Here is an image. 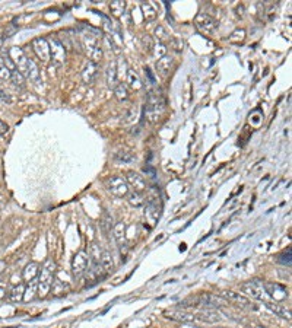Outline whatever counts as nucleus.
Segmentation results:
<instances>
[{"label": "nucleus", "mask_w": 292, "mask_h": 328, "mask_svg": "<svg viewBox=\"0 0 292 328\" xmlns=\"http://www.w3.org/2000/svg\"><path fill=\"white\" fill-rule=\"evenodd\" d=\"M54 274H56V263L53 260H47L46 264L41 268L40 277H38V283H37V290H38V296L41 299L47 297V295L52 292V286L54 281Z\"/></svg>", "instance_id": "f257e3e1"}, {"label": "nucleus", "mask_w": 292, "mask_h": 328, "mask_svg": "<svg viewBox=\"0 0 292 328\" xmlns=\"http://www.w3.org/2000/svg\"><path fill=\"white\" fill-rule=\"evenodd\" d=\"M162 112H164V102H162V99L156 94L151 92L149 96H148V102L145 105V118L149 123L155 124V123H158L161 120Z\"/></svg>", "instance_id": "f03ea898"}, {"label": "nucleus", "mask_w": 292, "mask_h": 328, "mask_svg": "<svg viewBox=\"0 0 292 328\" xmlns=\"http://www.w3.org/2000/svg\"><path fill=\"white\" fill-rule=\"evenodd\" d=\"M82 44H84L85 53H86L88 57H89V62H92V63L97 64V63L103 59V48L100 47L97 37L92 35V34H84V37H82Z\"/></svg>", "instance_id": "7ed1b4c3"}, {"label": "nucleus", "mask_w": 292, "mask_h": 328, "mask_svg": "<svg viewBox=\"0 0 292 328\" xmlns=\"http://www.w3.org/2000/svg\"><path fill=\"white\" fill-rule=\"evenodd\" d=\"M9 59L14 63L15 69L24 76L27 78V72H28V57L25 56L24 50L19 47H12L9 50Z\"/></svg>", "instance_id": "20e7f679"}, {"label": "nucleus", "mask_w": 292, "mask_h": 328, "mask_svg": "<svg viewBox=\"0 0 292 328\" xmlns=\"http://www.w3.org/2000/svg\"><path fill=\"white\" fill-rule=\"evenodd\" d=\"M241 292L245 293L251 299L264 300V293L266 292H264V287H263V281H260V280L245 281L244 284H241Z\"/></svg>", "instance_id": "39448f33"}, {"label": "nucleus", "mask_w": 292, "mask_h": 328, "mask_svg": "<svg viewBox=\"0 0 292 328\" xmlns=\"http://www.w3.org/2000/svg\"><path fill=\"white\" fill-rule=\"evenodd\" d=\"M107 187H108L110 193L114 194L116 197H126L129 194V186H127L126 180L121 177H117V175L111 177L107 181Z\"/></svg>", "instance_id": "423d86ee"}, {"label": "nucleus", "mask_w": 292, "mask_h": 328, "mask_svg": "<svg viewBox=\"0 0 292 328\" xmlns=\"http://www.w3.org/2000/svg\"><path fill=\"white\" fill-rule=\"evenodd\" d=\"M89 266V254L86 251H79L72 261V273L75 277H81Z\"/></svg>", "instance_id": "0eeeda50"}, {"label": "nucleus", "mask_w": 292, "mask_h": 328, "mask_svg": "<svg viewBox=\"0 0 292 328\" xmlns=\"http://www.w3.org/2000/svg\"><path fill=\"white\" fill-rule=\"evenodd\" d=\"M194 24H196V28L199 31H202L203 34H213L215 30L218 28V24L213 18H210L207 14H199L194 19Z\"/></svg>", "instance_id": "6e6552de"}, {"label": "nucleus", "mask_w": 292, "mask_h": 328, "mask_svg": "<svg viewBox=\"0 0 292 328\" xmlns=\"http://www.w3.org/2000/svg\"><path fill=\"white\" fill-rule=\"evenodd\" d=\"M263 287H264V292L275 300V302H282L288 297V290L286 287H283L282 284L279 283H269V281H264L263 283Z\"/></svg>", "instance_id": "1a4fd4ad"}, {"label": "nucleus", "mask_w": 292, "mask_h": 328, "mask_svg": "<svg viewBox=\"0 0 292 328\" xmlns=\"http://www.w3.org/2000/svg\"><path fill=\"white\" fill-rule=\"evenodd\" d=\"M33 48L41 62L47 63L50 60V46L46 38H35L33 41Z\"/></svg>", "instance_id": "9d476101"}, {"label": "nucleus", "mask_w": 292, "mask_h": 328, "mask_svg": "<svg viewBox=\"0 0 292 328\" xmlns=\"http://www.w3.org/2000/svg\"><path fill=\"white\" fill-rule=\"evenodd\" d=\"M49 46H50V57L53 59V62L57 64H63L66 62V50H65L63 44L53 38L49 43Z\"/></svg>", "instance_id": "9b49d317"}, {"label": "nucleus", "mask_w": 292, "mask_h": 328, "mask_svg": "<svg viewBox=\"0 0 292 328\" xmlns=\"http://www.w3.org/2000/svg\"><path fill=\"white\" fill-rule=\"evenodd\" d=\"M126 183H127V186H130L133 188L135 193H140L142 194L146 190V181H145V178L140 174L135 172V171L127 172Z\"/></svg>", "instance_id": "f8f14e48"}, {"label": "nucleus", "mask_w": 292, "mask_h": 328, "mask_svg": "<svg viewBox=\"0 0 292 328\" xmlns=\"http://www.w3.org/2000/svg\"><path fill=\"white\" fill-rule=\"evenodd\" d=\"M218 296L222 297L225 302H234V303H240V305H242V306H245V305L250 303L248 297H245V296L241 295V293L232 292V290H223V292H221Z\"/></svg>", "instance_id": "ddd939ff"}, {"label": "nucleus", "mask_w": 292, "mask_h": 328, "mask_svg": "<svg viewBox=\"0 0 292 328\" xmlns=\"http://www.w3.org/2000/svg\"><path fill=\"white\" fill-rule=\"evenodd\" d=\"M165 316L168 319H172V321H178V322H183V324H193L196 322L199 318L197 315H191V313H187V312H180V311H170L165 313Z\"/></svg>", "instance_id": "4468645a"}, {"label": "nucleus", "mask_w": 292, "mask_h": 328, "mask_svg": "<svg viewBox=\"0 0 292 328\" xmlns=\"http://www.w3.org/2000/svg\"><path fill=\"white\" fill-rule=\"evenodd\" d=\"M40 274V264L31 261L30 264L25 266L24 271H22V279L25 280V283H30L33 280H35Z\"/></svg>", "instance_id": "2eb2a0df"}, {"label": "nucleus", "mask_w": 292, "mask_h": 328, "mask_svg": "<svg viewBox=\"0 0 292 328\" xmlns=\"http://www.w3.org/2000/svg\"><path fill=\"white\" fill-rule=\"evenodd\" d=\"M266 306L272 311V312H275L277 316H280V318H285V319H291V309L289 308H286V306H283V305H279L277 302H266Z\"/></svg>", "instance_id": "dca6fc26"}, {"label": "nucleus", "mask_w": 292, "mask_h": 328, "mask_svg": "<svg viewBox=\"0 0 292 328\" xmlns=\"http://www.w3.org/2000/svg\"><path fill=\"white\" fill-rule=\"evenodd\" d=\"M97 72H98L97 64L92 63V62H88L85 64L84 70H82V79H84V82L85 83H92L94 79H95V76H97Z\"/></svg>", "instance_id": "f3484780"}, {"label": "nucleus", "mask_w": 292, "mask_h": 328, "mask_svg": "<svg viewBox=\"0 0 292 328\" xmlns=\"http://www.w3.org/2000/svg\"><path fill=\"white\" fill-rule=\"evenodd\" d=\"M199 302L203 305V306H207V308H218V306H221L219 303H225V300L222 299V297H216L215 295H210V293H205V295H202L200 296V299H199Z\"/></svg>", "instance_id": "a211bd4d"}, {"label": "nucleus", "mask_w": 292, "mask_h": 328, "mask_svg": "<svg viewBox=\"0 0 292 328\" xmlns=\"http://www.w3.org/2000/svg\"><path fill=\"white\" fill-rule=\"evenodd\" d=\"M172 63H174L172 57H170V56L167 54V56H164V57L158 59V63H156V69H158V72H159L161 75L167 76V75L170 73L171 67H172Z\"/></svg>", "instance_id": "6ab92c4d"}, {"label": "nucleus", "mask_w": 292, "mask_h": 328, "mask_svg": "<svg viewBox=\"0 0 292 328\" xmlns=\"http://www.w3.org/2000/svg\"><path fill=\"white\" fill-rule=\"evenodd\" d=\"M114 238L117 241V244L120 245V248L126 247V225L123 222H119L116 226H114Z\"/></svg>", "instance_id": "aec40b11"}, {"label": "nucleus", "mask_w": 292, "mask_h": 328, "mask_svg": "<svg viewBox=\"0 0 292 328\" xmlns=\"http://www.w3.org/2000/svg\"><path fill=\"white\" fill-rule=\"evenodd\" d=\"M100 264H101V268L104 270L105 274L111 273L113 268H114V261H113V257L108 251H104L101 252V260H100Z\"/></svg>", "instance_id": "412c9836"}, {"label": "nucleus", "mask_w": 292, "mask_h": 328, "mask_svg": "<svg viewBox=\"0 0 292 328\" xmlns=\"http://www.w3.org/2000/svg\"><path fill=\"white\" fill-rule=\"evenodd\" d=\"M27 78L31 80V82H34V83H40V70H38V67H37V64L31 60V59H28V72H27Z\"/></svg>", "instance_id": "4be33fe9"}, {"label": "nucleus", "mask_w": 292, "mask_h": 328, "mask_svg": "<svg viewBox=\"0 0 292 328\" xmlns=\"http://www.w3.org/2000/svg\"><path fill=\"white\" fill-rule=\"evenodd\" d=\"M24 292H25V289H24L22 284L14 286V287L9 290V293H8V299H9L11 302H21V300L24 299Z\"/></svg>", "instance_id": "5701e85b"}, {"label": "nucleus", "mask_w": 292, "mask_h": 328, "mask_svg": "<svg viewBox=\"0 0 292 328\" xmlns=\"http://www.w3.org/2000/svg\"><path fill=\"white\" fill-rule=\"evenodd\" d=\"M126 197H127L129 204H130L132 207H135V209L145 206V199H143V196H142L140 193H135V191H133V193H129Z\"/></svg>", "instance_id": "b1692460"}, {"label": "nucleus", "mask_w": 292, "mask_h": 328, "mask_svg": "<svg viewBox=\"0 0 292 328\" xmlns=\"http://www.w3.org/2000/svg\"><path fill=\"white\" fill-rule=\"evenodd\" d=\"M124 11H126V2L117 0V2H111V3H110V12H111V15L116 16V18L123 16Z\"/></svg>", "instance_id": "393cba45"}, {"label": "nucleus", "mask_w": 292, "mask_h": 328, "mask_svg": "<svg viewBox=\"0 0 292 328\" xmlns=\"http://www.w3.org/2000/svg\"><path fill=\"white\" fill-rule=\"evenodd\" d=\"M107 85L113 89L117 86V66H116V63L110 64L108 69H107Z\"/></svg>", "instance_id": "a878e982"}, {"label": "nucleus", "mask_w": 292, "mask_h": 328, "mask_svg": "<svg viewBox=\"0 0 292 328\" xmlns=\"http://www.w3.org/2000/svg\"><path fill=\"white\" fill-rule=\"evenodd\" d=\"M127 83L133 91H139L142 88V82L133 70H127Z\"/></svg>", "instance_id": "bb28decb"}, {"label": "nucleus", "mask_w": 292, "mask_h": 328, "mask_svg": "<svg viewBox=\"0 0 292 328\" xmlns=\"http://www.w3.org/2000/svg\"><path fill=\"white\" fill-rule=\"evenodd\" d=\"M140 8H142V12H143V18L148 22H151V21H154L156 18V11H155V8L151 3H142Z\"/></svg>", "instance_id": "cd10ccee"}, {"label": "nucleus", "mask_w": 292, "mask_h": 328, "mask_svg": "<svg viewBox=\"0 0 292 328\" xmlns=\"http://www.w3.org/2000/svg\"><path fill=\"white\" fill-rule=\"evenodd\" d=\"M37 283H38L37 279L33 280V281H30V283H27V289H25V292H24V299H25L27 302H30V300L34 299V293H35V290H37Z\"/></svg>", "instance_id": "c85d7f7f"}, {"label": "nucleus", "mask_w": 292, "mask_h": 328, "mask_svg": "<svg viewBox=\"0 0 292 328\" xmlns=\"http://www.w3.org/2000/svg\"><path fill=\"white\" fill-rule=\"evenodd\" d=\"M114 94H116V98L119 101H127L129 99V89L126 85L120 83L114 88Z\"/></svg>", "instance_id": "c756f323"}, {"label": "nucleus", "mask_w": 292, "mask_h": 328, "mask_svg": "<svg viewBox=\"0 0 292 328\" xmlns=\"http://www.w3.org/2000/svg\"><path fill=\"white\" fill-rule=\"evenodd\" d=\"M229 43H232V44H240V43H242L244 40H245V30H242V28H238V30H235L231 35H229Z\"/></svg>", "instance_id": "7c9ffc66"}, {"label": "nucleus", "mask_w": 292, "mask_h": 328, "mask_svg": "<svg viewBox=\"0 0 292 328\" xmlns=\"http://www.w3.org/2000/svg\"><path fill=\"white\" fill-rule=\"evenodd\" d=\"M145 218L151 222V225H155V222H156L158 218H159V213L156 212V207H155L154 204H151V206L148 207V210L145 212Z\"/></svg>", "instance_id": "2f4dec72"}, {"label": "nucleus", "mask_w": 292, "mask_h": 328, "mask_svg": "<svg viewBox=\"0 0 292 328\" xmlns=\"http://www.w3.org/2000/svg\"><path fill=\"white\" fill-rule=\"evenodd\" d=\"M52 289H53V293H54L56 296H60V295H65V293H66V289H68V287H66L59 279H56V280L53 281Z\"/></svg>", "instance_id": "473e14b6"}, {"label": "nucleus", "mask_w": 292, "mask_h": 328, "mask_svg": "<svg viewBox=\"0 0 292 328\" xmlns=\"http://www.w3.org/2000/svg\"><path fill=\"white\" fill-rule=\"evenodd\" d=\"M197 318L202 319V321H206V322H218L221 319L219 315L215 313V312H203V313L197 315Z\"/></svg>", "instance_id": "72a5a7b5"}, {"label": "nucleus", "mask_w": 292, "mask_h": 328, "mask_svg": "<svg viewBox=\"0 0 292 328\" xmlns=\"http://www.w3.org/2000/svg\"><path fill=\"white\" fill-rule=\"evenodd\" d=\"M155 37L158 38V43H162V44H164V41H165L167 38H170L168 34H167V31H165V28H164L162 25H158V27L155 28Z\"/></svg>", "instance_id": "f704fd0d"}, {"label": "nucleus", "mask_w": 292, "mask_h": 328, "mask_svg": "<svg viewBox=\"0 0 292 328\" xmlns=\"http://www.w3.org/2000/svg\"><path fill=\"white\" fill-rule=\"evenodd\" d=\"M152 50H154L156 59H161V57L167 56V47H165V44H162V43H158L156 46H154Z\"/></svg>", "instance_id": "c9c22d12"}, {"label": "nucleus", "mask_w": 292, "mask_h": 328, "mask_svg": "<svg viewBox=\"0 0 292 328\" xmlns=\"http://www.w3.org/2000/svg\"><path fill=\"white\" fill-rule=\"evenodd\" d=\"M11 80L14 82V85L15 86H19V88H22L24 86V83H25V80H24V76L18 72V70H15V72H12V76H11Z\"/></svg>", "instance_id": "e433bc0d"}, {"label": "nucleus", "mask_w": 292, "mask_h": 328, "mask_svg": "<svg viewBox=\"0 0 292 328\" xmlns=\"http://www.w3.org/2000/svg\"><path fill=\"white\" fill-rule=\"evenodd\" d=\"M11 76H12V70L8 66L0 67V79H2V80H11Z\"/></svg>", "instance_id": "4c0bfd02"}, {"label": "nucleus", "mask_w": 292, "mask_h": 328, "mask_svg": "<svg viewBox=\"0 0 292 328\" xmlns=\"http://www.w3.org/2000/svg\"><path fill=\"white\" fill-rule=\"evenodd\" d=\"M142 44H143V47H145L148 51H151V50L154 48V43H152V38H151L149 35H143V37H142Z\"/></svg>", "instance_id": "58836bf2"}, {"label": "nucleus", "mask_w": 292, "mask_h": 328, "mask_svg": "<svg viewBox=\"0 0 292 328\" xmlns=\"http://www.w3.org/2000/svg\"><path fill=\"white\" fill-rule=\"evenodd\" d=\"M170 43H171V46H172V48H174L175 51H181V50H183V43H181V40H177V38L171 37V38H170Z\"/></svg>", "instance_id": "ea45409f"}, {"label": "nucleus", "mask_w": 292, "mask_h": 328, "mask_svg": "<svg viewBox=\"0 0 292 328\" xmlns=\"http://www.w3.org/2000/svg\"><path fill=\"white\" fill-rule=\"evenodd\" d=\"M117 159H120L121 162H132L135 156L132 153H123V155H117Z\"/></svg>", "instance_id": "a19ab883"}, {"label": "nucleus", "mask_w": 292, "mask_h": 328, "mask_svg": "<svg viewBox=\"0 0 292 328\" xmlns=\"http://www.w3.org/2000/svg\"><path fill=\"white\" fill-rule=\"evenodd\" d=\"M8 133H9V125L0 120V136H6Z\"/></svg>", "instance_id": "79ce46f5"}, {"label": "nucleus", "mask_w": 292, "mask_h": 328, "mask_svg": "<svg viewBox=\"0 0 292 328\" xmlns=\"http://www.w3.org/2000/svg\"><path fill=\"white\" fill-rule=\"evenodd\" d=\"M0 101H3V102H11V96H9L6 92H3L2 89H0Z\"/></svg>", "instance_id": "37998d69"}, {"label": "nucleus", "mask_w": 292, "mask_h": 328, "mask_svg": "<svg viewBox=\"0 0 292 328\" xmlns=\"http://www.w3.org/2000/svg\"><path fill=\"white\" fill-rule=\"evenodd\" d=\"M145 72H146V75L149 76V79H151V82L152 83H155V79H154V75H152V72H151V69L149 67H145Z\"/></svg>", "instance_id": "c03bdc74"}, {"label": "nucleus", "mask_w": 292, "mask_h": 328, "mask_svg": "<svg viewBox=\"0 0 292 328\" xmlns=\"http://www.w3.org/2000/svg\"><path fill=\"white\" fill-rule=\"evenodd\" d=\"M6 296V289L3 286H0V299H3Z\"/></svg>", "instance_id": "a18cd8bd"}, {"label": "nucleus", "mask_w": 292, "mask_h": 328, "mask_svg": "<svg viewBox=\"0 0 292 328\" xmlns=\"http://www.w3.org/2000/svg\"><path fill=\"white\" fill-rule=\"evenodd\" d=\"M2 66H5V60L0 57V67H2Z\"/></svg>", "instance_id": "49530a36"}, {"label": "nucleus", "mask_w": 292, "mask_h": 328, "mask_svg": "<svg viewBox=\"0 0 292 328\" xmlns=\"http://www.w3.org/2000/svg\"><path fill=\"white\" fill-rule=\"evenodd\" d=\"M218 328H226V327H218Z\"/></svg>", "instance_id": "de8ad7c7"}]
</instances>
